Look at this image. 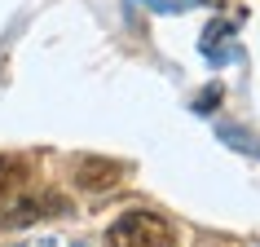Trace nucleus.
Here are the masks:
<instances>
[{"label": "nucleus", "instance_id": "nucleus-1", "mask_svg": "<svg viewBox=\"0 0 260 247\" xmlns=\"http://www.w3.org/2000/svg\"><path fill=\"white\" fill-rule=\"evenodd\" d=\"M106 247H177V234L154 212H128L110 225Z\"/></svg>", "mask_w": 260, "mask_h": 247}, {"label": "nucleus", "instance_id": "nucleus-2", "mask_svg": "<svg viewBox=\"0 0 260 247\" xmlns=\"http://www.w3.org/2000/svg\"><path fill=\"white\" fill-rule=\"evenodd\" d=\"M75 181H80L84 190H106L119 181V164H110V159H84L75 168Z\"/></svg>", "mask_w": 260, "mask_h": 247}, {"label": "nucleus", "instance_id": "nucleus-3", "mask_svg": "<svg viewBox=\"0 0 260 247\" xmlns=\"http://www.w3.org/2000/svg\"><path fill=\"white\" fill-rule=\"evenodd\" d=\"M22 177H27V168H22V164H9V159H0V194H9Z\"/></svg>", "mask_w": 260, "mask_h": 247}]
</instances>
